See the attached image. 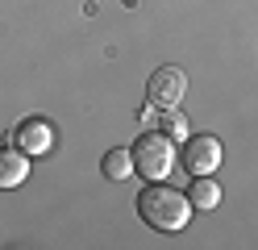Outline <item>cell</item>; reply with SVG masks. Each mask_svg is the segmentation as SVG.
<instances>
[{
    "label": "cell",
    "mask_w": 258,
    "mask_h": 250,
    "mask_svg": "<svg viewBox=\"0 0 258 250\" xmlns=\"http://www.w3.org/2000/svg\"><path fill=\"white\" fill-rule=\"evenodd\" d=\"M158 129L167 133L171 142H183L187 133H191V125H187V117L179 113V109H163V117H158Z\"/></svg>",
    "instance_id": "obj_9"
},
{
    "label": "cell",
    "mask_w": 258,
    "mask_h": 250,
    "mask_svg": "<svg viewBox=\"0 0 258 250\" xmlns=\"http://www.w3.org/2000/svg\"><path fill=\"white\" fill-rule=\"evenodd\" d=\"M138 213H142V221L150 229H158V233H179V229H187L196 209H191L187 192L171 188L167 179H154V183H146V188L138 192Z\"/></svg>",
    "instance_id": "obj_1"
},
{
    "label": "cell",
    "mask_w": 258,
    "mask_h": 250,
    "mask_svg": "<svg viewBox=\"0 0 258 250\" xmlns=\"http://www.w3.org/2000/svg\"><path fill=\"white\" fill-rule=\"evenodd\" d=\"M100 171L108 175V179H129V175H134V150H129V146H112L108 150V155L100 159Z\"/></svg>",
    "instance_id": "obj_8"
},
{
    "label": "cell",
    "mask_w": 258,
    "mask_h": 250,
    "mask_svg": "<svg viewBox=\"0 0 258 250\" xmlns=\"http://www.w3.org/2000/svg\"><path fill=\"white\" fill-rule=\"evenodd\" d=\"M29 179V155L21 146H0V192L21 188Z\"/></svg>",
    "instance_id": "obj_6"
},
{
    "label": "cell",
    "mask_w": 258,
    "mask_h": 250,
    "mask_svg": "<svg viewBox=\"0 0 258 250\" xmlns=\"http://www.w3.org/2000/svg\"><path fill=\"white\" fill-rule=\"evenodd\" d=\"M142 121H146V125H158V109H154V105H146V113H142Z\"/></svg>",
    "instance_id": "obj_10"
},
{
    "label": "cell",
    "mask_w": 258,
    "mask_h": 250,
    "mask_svg": "<svg viewBox=\"0 0 258 250\" xmlns=\"http://www.w3.org/2000/svg\"><path fill=\"white\" fill-rule=\"evenodd\" d=\"M187 200H191V209H196V213H213V209H221V183L213 175H191Z\"/></svg>",
    "instance_id": "obj_7"
},
{
    "label": "cell",
    "mask_w": 258,
    "mask_h": 250,
    "mask_svg": "<svg viewBox=\"0 0 258 250\" xmlns=\"http://www.w3.org/2000/svg\"><path fill=\"white\" fill-rule=\"evenodd\" d=\"M221 159H225V150H221V138H213V133H187L183 138L179 163L187 175H213L221 167Z\"/></svg>",
    "instance_id": "obj_3"
},
{
    "label": "cell",
    "mask_w": 258,
    "mask_h": 250,
    "mask_svg": "<svg viewBox=\"0 0 258 250\" xmlns=\"http://www.w3.org/2000/svg\"><path fill=\"white\" fill-rule=\"evenodd\" d=\"M187 92V75L179 67H158V71L146 79V100L154 109H175Z\"/></svg>",
    "instance_id": "obj_4"
},
{
    "label": "cell",
    "mask_w": 258,
    "mask_h": 250,
    "mask_svg": "<svg viewBox=\"0 0 258 250\" xmlns=\"http://www.w3.org/2000/svg\"><path fill=\"white\" fill-rule=\"evenodd\" d=\"M129 150H134V175H142L146 183L167 179L175 171V163H179V150H175V142L163 129H146Z\"/></svg>",
    "instance_id": "obj_2"
},
{
    "label": "cell",
    "mask_w": 258,
    "mask_h": 250,
    "mask_svg": "<svg viewBox=\"0 0 258 250\" xmlns=\"http://www.w3.org/2000/svg\"><path fill=\"white\" fill-rule=\"evenodd\" d=\"M13 142H17L29 159L50 155V150H54V125L46 121V117H25V121L13 129Z\"/></svg>",
    "instance_id": "obj_5"
}]
</instances>
